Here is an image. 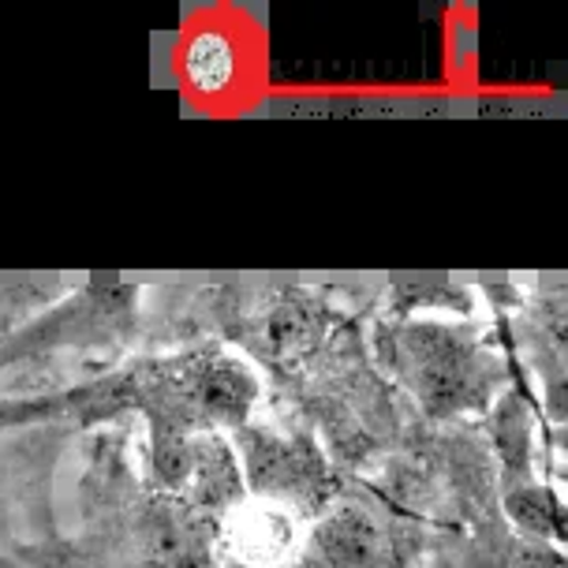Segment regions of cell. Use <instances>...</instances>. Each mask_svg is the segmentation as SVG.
Instances as JSON below:
<instances>
[{
  "instance_id": "obj_2",
  "label": "cell",
  "mask_w": 568,
  "mask_h": 568,
  "mask_svg": "<svg viewBox=\"0 0 568 568\" xmlns=\"http://www.w3.org/2000/svg\"><path fill=\"white\" fill-rule=\"evenodd\" d=\"M426 524L400 509L371 475H348L296 557L281 568H423Z\"/></svg>"
},
{
  "instance_id": "obj_4",
  "label": "cell",
  "mask_w": 568,
  "mask_h": 568,
  "mask_svg": "<svg viewBox=\"0 0 568 568\" xmlns=\"http://www.w3.org/2000/svg\"><path fill=\"white\" fill-rule=\"evenodd\" d=\"M142 288L90 281L0 337V374L57 352H128L142 337Z\"/></svg>"
},
{
  "instance_id": "obj_3",
  "label": "cell",
  "mask_w": 568,
  "mask_h": 568,
  "mask_svg": "<svg viewBox=\"0 0 568 568\" xmlns=\"http://www.w3.org/2000/svg\"><path fill=\"white\" fill-rule=\"evenodd\" d=\"M236 449L243 490L251 501L277 505L300 524L318 520L341 494L344 475L322 442L288 415H255L229 434Z\"/></svg>"
},
{
  "instance_id": "obj_6",
  "label": "cell",
  "mask_w": 568,
  "mask_h": 568,
  "mask_svg": "<svg viewBox=\"0 0 568 568\" xmlns=\"http://www.w3.org/2000/svg\"><path fill=\"white\" fill-rule=\"evenodd\" d=\"M483 568H568L565 565V550L554 542H535L516 535L513 527L501 535V542L486 554Z\"/></svg>"
},
{
  "instance_id": "obj_1",
  "label": "cell",
  "mask_w": 568,
  "mask_h": 568,
  "mask_svg": "<svg viewBox=\"0 0 568 568\" xmlns=\"http://www.w3.org/2000/svg\"><path fill=\"white\" fill-rule=\"evenodd\" d=\"M371 359L423 423H483L509 389V359L479 322L382 318L367 322Z\"/></svg>"
},
{
  "instance_id": "obj_5",
  "label": "cell",
  "mask_w": 568,
  "mask_h": 568,
  "mask_svg": "<svg viewBox=\"0 0 568 568\" xmlns=\"http://www.w3.org/2000/svg\"><path fill=\"white\" fill-rule=\"evenodd\" d=\"M300 520L292 513L277 509V505H247L243 501L236 513H229L221 520L217 546H225L232 554V565L240 568H266L281 561L288 565V557L300 550Z\"/></svg>"
}]
</instances>
